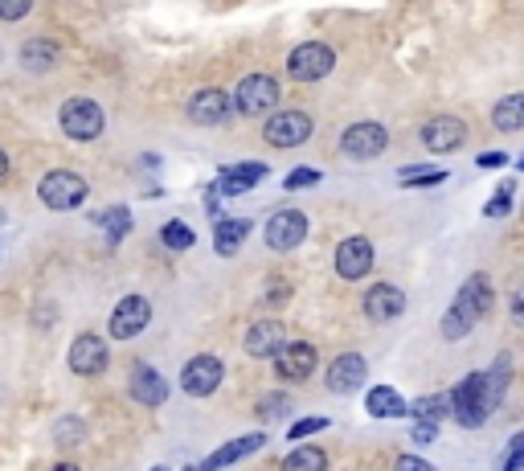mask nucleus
<instances>
[{
  "mask_svg": "<svg viewBox=\"0 0 524 471\" xmlns=\"http://www.w3.org/2000/svg\"><path fill=\"white\" fill-rule=\"evenodd\" d=\"M492 304H496V291H492V279L484 275V271H475L463 287H459V295H455V304L447 308V316H443V324H439V332H443V340H463L479 320H484L488 312H492Z\"/></svg>",
  "mask_w": 524,
  "mask_h": 471,
  "instance_id": "1",
  "label": "nucleus"
},
{
  "mask_svg": "<svg viewBox=\"0 0 524 471\" xmlns=\"http://www.w3.org/2000/svg\"><path fill=\"white\" fill-rule=\"evenodd\" d=\"M451 406H455V422L475 431V426H484L492 418V410L500 406V398L492 394V381H488V369H475L467 373L455 390H451Z\"/></svg>",
  "mask_w": 524,
  "mask_h": 471,
  "instance_id": "2",
  "label": "nucleus"
},
{
  "mask_svg": "<svg viewBox=\"0 0 524 471\" xmlns=\"http://www.w3.org/2000/svg\"><path fill=\"white\" fill-rule=\"evenodd\" d=\"M58 123L70 140L86 144V140H99L107 132V111L95 99H66L58 111Z\"/></svg>",
  "mask_w": 524,
  "mask_h": 471,
  "instance_id": "3",
  "label": "nucleus"
},
{
  "mask_svg": "<svg viewBox=\"0 0 524 471\" xmlns=\"http://www.w3.org/2000/svg\"><path fill=\"white\" fill-rule=\"evenodd\" d=\"M234 107L254 119H271L279 107V82L271 74H246L234 91Z\"/></svg>",
  "mask_w": 524,
  "mask_h": 471,
  "instance_id": "4",
  "label": "nucleus"
},
{
  "mask_svg": "<svg viewBox=\"0 0 524 471\" xmlns=\"http://www.w3.org/2000/svg\"><path fill=\"white\" fill-rule=\"evenodd\" d=\"M332 70H336V50L328 41H303V46H295L287 54V74L295 82H320Z\"/></svg>",
  "mask_w": 524,
  "mask_h": 471,
  "instance_id": "5",
  "label": "nucleus"
},
{
  "mask_svg": "<svg viewBox=\"0 0 524 471\" xmlns=\"http://www.w3.org/2000/svg\"><path fill=\"white\" fill-rule=\"evenodd\" d=\"M86 193H91L86 177L70 173V168H54V173H46V177H41V185H37V197L46 201L50 209H58V213L78 209L86 201Z\"/></svg>",
  "mask_w": 524,
  "mask_h": 471,
  "instance_id": "6",
  "label": "nucleus"
},
{
  "mask_svg": "<svg viewBox=\"0 0 524 471\" xmlns=\"http://www.w3.org/2000/svg\"><path fill=\"white\" fill-rule=\"evenodd\" d=\"M316 132V123L308 111H275L267 123H262V136H267V144L275 148H299V144H308Z\"/></svg>",
  "mask_w": 524,
  "mask_h": 471,
  "instance_id": "7",
  "label": "nucleus"
},
{
  "mask_svg": "<svg viewBox=\"0 0 524 471\" xmlns=\"http://www.w3.org/2000/svg\"><path fill=\"white\" fill-rule=\"evenodd\" d=\"M262 238H267V246L279 250V254L299 250L303 238H308V213H303V209H279V213H271V222H267V230H262Z\"/></svg>",
  "mask_w": 524,
  "mask_h": 471,
  "instance_id": "8",
  "label": "nucleus"
},
{
  "mask_svg": "<svg viewBox=\"0 0 524 471\" xmlns=\"http://www.w3.org/2000/svg\"><path fill=\"white\" fill-rule=\"evenodd\" d=\"M385 144H389V132L381 123H373V119H361L353 127H344V136H340V152L348 160H377L385 152Z\"/></svg>",
  "mask_w": 524,
  "mask_h": 471,
  "instance_id": "9",
  "label": "nucleus"
},
{
  "mask_svg": "<svg viewBox=\"0 0 524 471\" xmlns=\"http://www.w3.org/2000/svg\"><path fill=\"white\" fill-rule=\"evenodd\" d=\"M226 381V369H222V361L217 357H209V353H197L193 361H185V369H181V390L189 394V398H209V394H217V385Z\"/></svg>",
  "mask_w": 524,
  "mask_h": 471,
  "instance_id": "10",
  "label": "nucleus"
},
{
  "mask_svg": "<svg viewBox=\"0 0 524 471\" xmlns=\"http://www.w3.org/2000/svg\"><path fill=\"white\" fill-rule=\"evenodd\" d=\"M148 320H152V304L144 295H123L119 304H115V312H111V340H136L144 328H148Z\"/></svg>",
  "mask_w": 524,
  "mask_h": 471,
  "instance_id": "11",
  "label": "nucleus"
},
{
  "mask_svg": "<svg viewBox=\"0 0 524 471\" xmlns=\"http://www.w3.org/2000/svg\"><path fill=\"white\" fill-rule=\"evenodd\" d=\"M185 111H189V123H197V127H222V123H230V115L238 107L222 87H205V91H197L189 99Z\"/></svg>",
  "mask_w": 524,
  "mask_h": 471,
  "instance_id": "12",
  "label": "nucleus"
},
{
  "mask_svg": "<svg viewBox=\"0 0 524 471\" xmlns=\"http://www.w3.org/2000/svg\"><path fill=\"white\" fill-rule=\"evenodd\" d=\"M373 242L369 238H361V234H353V238H344L340 246H336V275L340 279H348V283H361L369 271H373Z\"/></svg>",
  "mask_w": 524,
  "mask_h": 471,
  "instance_id": "13",
  "label": "nucleus"
},
{
  "mask_svg": "<svg viewBox=\"0 0 524 471\" xmlns=\"http://www.w3.org/2000/svg\"><path fill=\"white\" fill-rule=\"evenodd\" d=\"M361 308L373 324H393L402 312H406V291L398 283H373L361 299Z\"/></svg>",
  "mask_w": 524,
  "mask_h": 471,
  "instance_id": "14",
  "label": "nucleus"
},
{
  "mask_svg": "<svg viewBox=\"0 0 524 471\" xmlns=\"http://www.w3.org/2000/svg\"><path fill=\"white\" fill-rule=\"evenodd\" d=\"M320 365V353L312 340H287V349L275 357V373L279 381H308Z\"/></svg>",
  "mask_w": 524,
  "mask_h": 471,
  "instance_id": "15",
  "label": "nucleus"
},
{
  "mask_svg": "<svg viewBox=\"0 0 524 471\" xmlns=\"http://www.w3.org/2000/svg\"><path fill=\"white\" fill-rule=\"evenodd\" d=\"M422 148L426 152H455V148H463V140H467V127H463V119H455V115H434V119H426L422 123Z\"/></svg>",
  "mask_w": 524,
  "mask_h": 471,
  "instance_id": "16",
  "label": "nucleus"
},
{
  "mask_svg": "<svg viewBox=\"0 0 524 471\" xmlns=\"http://www.w3.org/2000/svg\"><path fill=\"white\" fill-rule=\"evenodd\" d=\"M107 340L95 336V332H82L74 336V345H70V373L78 377H99L107 369Z\"/></svg>",
  "mask_w": 524,
  "mask_h": 471,
  "instance_id": "17",
  "label": "nucleus"
},
{
  "mask_svg": "<svg viewBox=\"0 0 524 471\" xmlns=\"http://www.w3.org/2000/svg\"><path fill=\"white\" fill-rule=\"evenodd\" d=\"M365 377H369V365H365V357L361 353H340L332 365H328V390L332 394H357L361 385H365Z\"/></svg>",
  "mask_w": 524,
  "mask_h": 471,
  "instance_id": "18",
  "label": "nucleus"
},
{
  "mask_svg": "<svg viewBox=\"0 0 524 471\" xmlns=\"http://www.w3.org/2000/svg\"><path fill=\"white\" fill-rule=\"evenodd\" d=\"M287 349V328L279 324V320H254L250 324V332H246V353L254 357V361H275L279 353Z\"/></svg>",
  "mask_w": 524,
  "mask_h": 471,
  "instance_id": "19",
  "label": "nucleus"
},
{
  "mask_svg": "<svg viewBox=\"0 0 524 471\" xmlns=\"http://www.w3.org/2000/svg\"><path fill=\"white\" fill-rule=\"evenodd\" d=\"M127 390H131V398H136L140 406H164V398H168V381L152 369V365H136V369H131V385H127Z\"/></svg>",
  "mask_w": 524,
  "mask_h": 471,
  "instance_id": "20",
  "label": "nucleus"
},
{
  "mask_svg": "<svg viewBox=\"0 0 524 471\" xmlns=\"http://www.w3.org/2000/svg\"><path fill=\"white\" fill-rule=\"evenodd\" d=\"M58 58H62V50H58V41H50V37H29V41H21V54H17L21 70H29V74L54 70Z\"/></svg>",
  "mask_w": 524,
  "mask_h": 471,
  "instance_id": "21",
  "label": "nucleus"
},
{
  "mask_svg": "<svg viewBox=\"0 0 524 471\" xmlns=\"http://www.w3.org/2000/svg\"><path fill=\"white\" fill-rule=\"evenodd\" d=\"M258 447H267V435H242V439H230L226 447H217V451H213L197 471H222V467H230V463L254 455Z\"/></svg>",
  "mask_w": 524,
  "mask_h": 471,
  "instance_id": "22",
  "label": "nucleus"
},
{
  "mask_svg": "<svg viewBox=\"0 0 524 471\" xmlns=\"http://www.w3.org/2000/svg\"><path fill=\"white\" fill-rule=\"evenodd\" d=\"M365 410L373 418H410V402L393 390V385H373L365 394Z\"/></svg>",
  "mask_w": 524,
  "mask_h": 471,
  "instance_id": "23",
  "label": "nucleus"
},
{
  "mask_svg": "<svg viewBox=\"0 0 524 471\" xmlns=\"http://www.w3.org/2000/svg\"><path fill=\"white\" fill-rule=\"evenodd\" d=\"M258 181H267V164L246 160V164L222 168V181H217V189H222V193H246V189H254Z\"/></svg>",
  "mask_w": 524,
  "mask_h": 471,
  "instance_id": "24",
  "label": "nucleus"
},
{
  "mask_svg": "<svg viewBox=\"0 0 524 471\" xmlns=\"http://www.w3.org/2000/svg\"><path fill=\"white\" fill-rule=\"evenodd\" d=\"M246 234H250V222H246V218H234V222L217 218V230H213V250L222 254V259H230V254H238V246L246 242Z\"/></svg>",
  "mask_w": 524,
  "mask_h": 471,
  "instance_id": "25",
  "label": "nucleus"
},
{
  "mask_svg": "<svg viewBox=\"0 0 524 471\" xmlns=\"http://www.w3.org/2000/svg\"><path fill=\"white\" fill-rule=\"evenodd\" d=\"M410 418L414 422H443V418H455V406H451V394H422L410 402Z\"/></svg>",
  "mask_w": 524,
  "mask_h": 471,
  "instance_id": "26",
  "label": "nucleus"
},
{
  "mask_svg": "<svg viewBox=\"0 0 524 471\" xmlns=\"http://www.w3.org/2000/svg\"><path fill=\"white\" fill-rule=\"evenodd\" d=\"M492 127L496 132H524V95H504L492 107Z\"/></svg>",
  "mask_w": 524,
  "mask_h": 471,
  "instance_id": "27",
  "label": "nucleus"
},
{
  "mask_svg": "<svg viewBox=\"0 0 524 471\" xmlns=\"http://www.w3.org/2000/svg\"><path fill=\"white\" fill-rule=\"evenodd\" d=\"M279 471H328V455L320 447H295L291 455H283Z\"/></svg>",
  "mask_w": 524,
  "mask_h": 471,
  "instance_id": "28",
  "label": "nucleus"
},
{
  "mask_svg": "<svg viewBox=\"0 0 524 471\" xmlns=\"http://www.w3.org/2000/svg\"><path fill=\"white\" fill-rule=\"evenodd\" d=\"M91 222L107 230V246H119V242H123V234L131 230V213H127L123 205H111L107 213H95Z\"/></svg>",
  "mask_w": 524,
  "mask_h": 471,
  "instance_id": "29",
  "label": "nucleus"
},
{
  "mask_svg": "<svg viewBox=\"0 0 524 471\" xmlns=\"http://www.w3.org/2000/svg\"><path fill=\"white\" fill-rule=\"evenodd\" d=\"M402 181L406 189H434L447 181V168H422V164H406L402 168Z\"/></svg>",
  "mask_w": 524,
  "mask_h": 471,
  "instance_id": "30",
  "label": "nucleus"
},
{
  "mask_svg": "<svg viewBox=\"0 0 524 471\" xmlns=\"http://www.w3.org/2000/svg\"><path fill=\"white\" fill-rule=\"evenodd\" d=\"M160 242H164V250H189L197 242V234L185 222H164L160 226Z\"/></svg>",
  "mask_w": 524,
  "mask_h": 471,
  "instance_id": "31",
  "label": "nucleus"
},
{
  "mask_svg": "<svg viewBox=\"0 0 524 471\" xmlns=\"http://www.w3.org/2000/svg\"><path fill=\"white\" fill-rule=\"evenodd\" d=\"M291 410H295L291 394H262V398H258V414L271 418V422H275V418H287Z\"/></svg>",
  "mask_w": 524,
  "mask_h": 471,
  "instance_id": "32",
  "label": "nucleus"
},
{
  "mask_svg": "<svg viewBox=\"0 0 524 471\" xmlns=\"http://www.w3.org/2000/svg\"><path fill=\"white\" fill-rule=\"evenodd\" d=\"M320 431H328V418H299V422H291L287 439L299 443V439H312V435H320Z\"/></svg>",
  "mask_w": 524,
  "mask_h": 471,
  "instance_id": "33",
  "label": "nucleus"
},
{
  "mask_svg": "<svg viewBox=\"0 0 524 471\" xmlns=\"http://www.w3.org/2000/svg\"><path fill=\"white\" fill-rule=\"evenodd\" d=\"M312 185H320V168H291V173L283 177V189H312Z\"/></svg>",
  "mask_w": 524,
  "mask_h": 471,
  "instance_id": "34",
  "label": "nucleus"
},
{
  "mask_svg": "<svg viewBox=\"0 0 524 471\" xmlns=\"http://www.w3.org/2000/svg\"><path fill=\"white\" fill-rule=\"evenodd\" d=\"M508 209H512V181L496 189V197H492V201L484 205V218H504Z\"/></svg>",
  "mask_w": 524,
  "mask_h": 471,
  "instance_id": "35",
  "label": "nucleus"
},
{
  "mask_svg": "<svg viewBox=\"0 0 524 471\" xmlns=\"http://www.w3.org/2000/svg\"><path fill=\"white\" fill-rule=\"evenodd\" d=\"M520 463H524V431L508 439V455H504V459H500L496 467H500V471H516Z\"/></svg>",
  "mask_w": 524,
  "mask_h": 471,
  "instance_id": "36",
  "label": "nucleus"
},
{
  "mask_svg": "<svg viewBox=\"0 0 524 471\" xmlns=\"http://www.w3.org/2000/svg\"><path fill=\"white\" fill-rule=\"evenodd\" d=\"M29 9H33V0H0V21L13 25V21H21Z\"/></svg>",
  "mask_w": 524,
  "mask_h": 471,
  "instance_id": "37",
  "label": "nucleus"
},
{
  "mask_svg": "<svg viewBox=\"0 0 524 471\" xmlns=\"http://www.w3.org/2000/svg\"><path fill=\"white\" fill-rule=\"evenodd\" d=\"M82 435H86V426H82L78 418H66V422L54 426V439H58V443H78Z\"/></svg>",
  "mask_w": 524,
  "mask_h": 471,
  "instance_id": "38",
  "label": "nucleus"
},
{
  "mask_svg": "<svg viewBox=\"0 0 524 471\" xmlns=\"http://www.w3.org/2000/svg\"><path fill=\"white\" fill-rule=\"evenodd\" d=\"M508 312H512V324L524 332V287H516V291H512V299H508Z\"/></svg>",
  "mask_w": 524,
  "mask_h": 471,
  "instance_id": "39",
  "label": "nucleus"
},
{
  "mask_svg": "<svg viewBox=\"0 0 524 471\" xmlns=\"http://www.w3.org/2000/svg\"><path fill=\"white\" fill-rule=\"evenodd\" d=\"M393 471H439V467H430V463H426V459H418V455H398Z\"/></svg>",
  "mask_w": 524,
  "mask_h": 471,
  "instance_id": "40",
  "label": "nucleus"
},
{
  "mask_svg": "<svg viewBox=\"0 0 524 471\" xmlns=\"http://www.w3.org/2000/svg\"><path fill=\"white\" fill-rule=\"evenodd\" d=\"M414 443H434L439 439V422H414Z\"/></svg>",
  "mask_w": 524,
  "mask_h": 471,
  "instance_id": "41",
  "label": "nucleus"
},
{
  "mask_svg": "<svg viewBox=\"0 0 524 471\" xmlns=\"http://www.w3.org/2000/svg\"><path fill=\"white\" fill-rule=\"evenodd\" d=\"M475 164H479V168H500V164H508V156H504V152H484Z\"/></svg>",
  "mask_w": 524,
  "mask_h": 471,
  "instance_id": "42",
  "label": "nucleus"
},
{
  "mask_svg": "<svg viewBox=\"0 0 524 471\" xmlns=\"http://www.w3.org/2000/svg\"><path fill=\"white\" fill-rule=\"evenodd\" d=\"M9 173V156H5V148H0V177Z\"/></svg>",
  "mask_w": 524,
  "mask_h": 471,
  "instance_id": "43",
  "label": "nucleus"
},
{
  "mask_svg": "<svg viewBox=\"0 0 524 471\" xmlns=\"http://www.w3.org/2000/svg\"><path fill=\"white\" fill-rule=\"evenodd\" d=\"M50 471H82L78 463H58V467H50Z\"/></svg>",
  "mask_w": 524,
  "mask_h": 471,
  "instance_id": "44",
  "label": "nucleus"
},
{
  "mask_svg": "<svg viewBox=\"0 0 524 471\" xmlns=\"http://www.w3.org/2000/svg\"><path fill=\"white\" fill-rule=\"evenodd\" d=\"M185 471H197V463H189V467H185Z\"/></svg>",
  "mask_w": 524,
  "mask_h": 471,
  "instance_id": "45",
  "label": "nucleus"
},
{
  "mask_svg": "<svg viewBox=\"0 0 524 471\" xmlns=\"http://www.w3.org/2000/svg\"><path fill=\"white\" fill-rule=\"evenodd\" d=\"M152 471H168V467H152Z\"/></svg>",
  "mask_w": 524,
  "mask_h": 471,
  "instance_id": "46",
  "label": "nucleus"
},
{
  "mask_svg": "<svg viewBox=\"0 0 524 471\" xmlns=\"http://www.w3.org/2000/svg\"><path fill=\"white\" fill-rule=\"evenodd\" d=\"M520 168H524V156H520Z\"/></svg>",
  "mask_w": 524,
  "mask_h": 471,
  "instance_id": "47",
  "label": "nucleus"
}]
</instances>
